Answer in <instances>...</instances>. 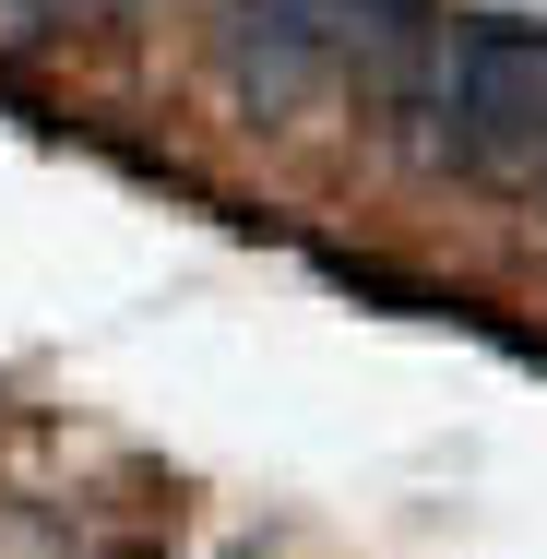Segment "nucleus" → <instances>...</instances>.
<instances>
[{
    "mask_svg": "<svg viewBox=\"0 0 547 559\" xmlns=\"http://www.w3.org/2000/svg\"><path fill=\"white\" fill-rule=\"evenodd\" d=\"M440 143L464 155V167H536L547 143V36L524 24H452V48H440Z\"/></svg>",
    "mask_w": 547,
    "mask_h": 559,
    "instance_id": "1",
    "label": "nucleus"
},
{
    "mask_svg": "<svg viewBox=\"0 0 547 559\" xmlns=\"http://www.w3.org/2000/svg\"><path fill=\"white\" fill-rule=\"evenodd\" d=\"M536 167H547V143H536Z\"/></svg>",
    "mask_w": 547,
    "mask_h": 559,
    "instance_id": "4",
    "label": "nucleus"
},
{
    "mask_svg": "<svg viewBox=\"0 0 547 559\" xmlns=\"http://www.w3.org/2000/svg\"><path fill=\"white\" fill-rule=\"evenodd\" d=\"M333 60H345V0H226V84L262 119L310 108Z\"/></svg>",
    "mask_w": 547,
    "mask_h": 559,
    "instance_id": "2",
    "label": "nucleus"
},
{
    "mask_svg": "<svg viewBox=\"0 0 547 559\" xmlns=\"http://www.w3.org/2000/svg\"><path fill=\"white\" fill-rule=\"evenodd\" d=\"M24 12H60V0H24Z\"/></svg>",
    "mask_w": 547,
    "mask_h": 559,
    "instance_id": "3",
    "label": "nucleus"
}]
</instances>
